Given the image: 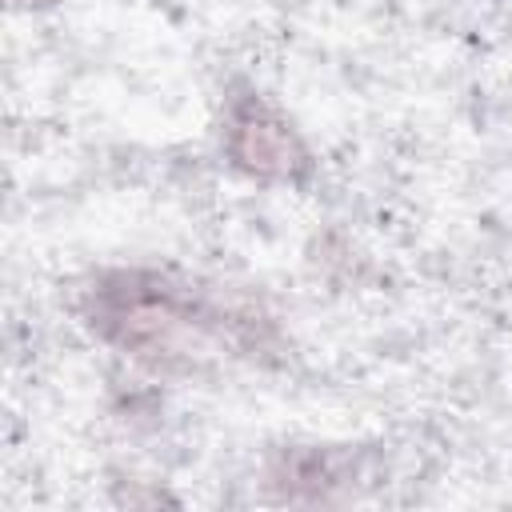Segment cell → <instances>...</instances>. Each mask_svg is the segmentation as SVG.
Segmentation results:
<instances>
[{
  "label": "cell",
  "mask_w": 512,
  "mask_h": 512,
  "mask_svg": "<svg viewBox=\"0 0 512 512\" xmlns=\"http://www.w3.org/2000/svg\"><path fill=\"white\" fill-rule=\"evenodd\" d=\"M88 320L104 340H116L136 356H180L200 348L208 332L224 336V320L232 316L200 308L180 284L160 276L120 272L92 292Z\"/></svg>",
  "instance_id": "6da1fadb"
},
{
  "label": "cell",
  "mask_w": 512,
  "mask_h": 512,
  "mask_svg": "<svg viewBox=\"0 0 512 512\" xmlns=\"http://www.w3.org/2000/svg\"><path fill=\"white\" fill-rule=\"evenodd\" d=\"M232 156L256 176H292L304 160L288 124L260 104H248L232 116Z\"/></svg>",
  "instance_id": "7a4b0ae2"
}]
</instances>
